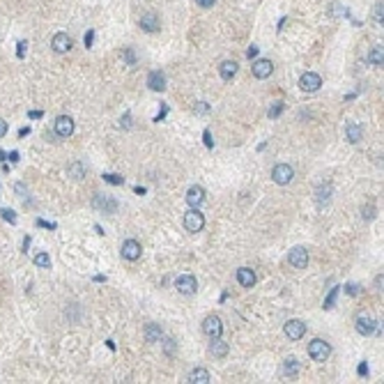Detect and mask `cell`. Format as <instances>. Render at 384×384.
I'll return each mask as SVG.
<instances>
[{
	"label": "cell",
	"instance_id": "cell-1",
	"mask_svg": "<svg viewBox=\"0 0 384 384\" xmlns=\"http://www.w3.org/2000/svg\"><path fill=\"white\" fill-rule=\"evenodd\" d=\"M184 228H187L189 233H200L205 228V216L198 212V207H191L184 214Z\"/></svg>",
	"mask_w": 384,
	"mask_h": 384
},
{
	"label": "cell",
	"instance_id": "cell-2",
	"mask_svg": "<svg viewBox=\"0 0 384 384\" xmlns=\"http://www.w3.org/2000/svg\"><path fill=\"white\" fill-rule=\"evenodd\" d=\"M309 354L313 361H324L332 354V347H329V343H324L322 338H315L309 343Z\"/></svg>",
	"mask_w": 384,
	"mask_h": 384
},
{
	"label": "cell",
	"instance_id": "cell-3",
	"mask_svg": "<svg viewBox=\"0 0 384 384\" xmlns=\"http://www.w3.org/2000/svg\"><path fill=\"white\" fill-rule=\"evenodd\" d=\"M292 177H294V170H292V166H288V164H279V166L271 170V180L276 182V184H281V187L290 184Z\"/></svg>",
	"mask_w": 384,
	"mask_h": 384
},
{
	"label": "cell",
	"instance_id": "cell-4",
	"mask_svg": "<svg viewBox=\"0 0 384 384\" xmlns=\"http://www.w3.org/2000/svg\"><path fill=\"white\" fill-rule=\"evenodd\" d=\"M288 264L294 267V269H306V264H309V253H306V249L297 246V249L290 251V256H288Z\"/></svg>",
	"mask_w": 384,
	"mask_h": 384
},
{
	"label": "cell",
	"instance_id": "cell-5",
	"mask_svg": "<svg viewBox=\"0 0 384 384\" xmlns=\"http://www.w3.org/2000/svg\"><path fill=\"white\" fill-rule=\"evenodd\" d=\"M175 288H177V292H182V294H193L198 290L196 276L182 274V276H177V281H175Z\"/></svg>",
	"mask_w": 384,
	"mask_h": 384
},
{
	"label": "cell",
	"instance_id": "cell-6",
	"mask_svg": "<svg viewBox=\"0 0 384 384\" xmlns=\"http://www.w3.org/2000/svg\"><path fill=\"white\" fill-rule=\"evenodd\" d=\"M203 332L210 336V338H218L221 332H223V324H221V317L218 315H207L203 322Z\"/></svg>",
	"mask_w": 384,
	"mask_h": 384
},
{
	"label": "cell",
	"instance_id": "cell-7",
	"mask_svg": "<svg viewBox=\"0 0 384 384\" xmlns=\"http://www.w3.org/2000/svg\"><path fill=\"white\" fill-rule=\"evenodd\" d=\"M320 85H322V78L317 74H313V72H306L299 78V88L304 92H315V90H320Z\"/></svg>",
	"mask_w": 384,
	"mask_h": 384
},
{
	"label": "cell",
	"instance_id": "cell-8",
	"mask_svg": "<svg viewBox=\"0 0 384 384\" xmlns=\"http://www.w3.org/2000/svg\"><path fill=\"white\" fill-rule=\"evenodd\" d=\"M304 334H306V324L301 322V320H288L286 324V336L290 340H299L304 338Z\"/></svg>",
	"mask_w": 384,
	"mask_h": 384
},
{
	"label": "cell",
	"instance_id": "cell-9",
	"mask_svg": "<svg viewBox=\"0 0 384 384\" xmlns=\"http://www.w3.org/2000/svg\"><path fill=\"white\" fill-rule=\"evenodd\" d=\"M51 46H53V51L55 53H67V51H72L74 42H72V37H69L67 32H58V35L53 37Z\"/></svg>",
	"mask_w": 384,
	"mask_h": 384
},
{
	"label": "cell",
	"instance_id": "cell-10",
	"mask_svg": "<svg viewBox=\"0 0 384 384\" xmlns=\"http://www.w3.org/2000/svg\"><path fill=\"white\" fill-rule=\"evenodd\" d=\"M55 134L62 136V138L72 136L74 134V120H72L69 115H60V118L55 120Z\"/></svg>",
	"mask_w": 384,
	"mask_h": 384
},
{
	"label": "cell",
	"instance_id": "cell-11",
	"mask_svg": "<svg viewBox=\"0 0 384 384\" xmlns=\"http://www.w3.org/2000/svg\"><path fill=\"white\" fill-rule=\"evenodd\" d=\"M147 85H150V90H154V92L166 90V74L159 72V69L150 72V76H147Z\"/></svg>",
	"mask_w": 384,
	"mask_h": 384
},
{
	"label": "cell",
	"instance_id": "cell-12",
	"mask_svg": "<svg viewBox=\"0 0 384 384\" xmlns=\"http://www.w3.org/2000/svg\"><path fill=\"white\" fill-rule=\"evenodd\" d=\"M251 69H253L256 78H269L271 72H274V65H271V60H256Z\"/></svg>",
	"mask_w": 384,
	"mask_h": 384
},
{
	"label": "cell",
	"instance_id": "cell-13",
	"mask_svg": "<svg viewBox=\"0 0 384 384\" xmlns=\"http://www.w3.org/2000/svg\"><path fill=\"white\" fill-rule=\"evenodd\" d=\"M122 258H127V260H138V258H141V244L136 240H127L122 244Z\"/></svg>",
	"mask_w": 384,
	"mask_h": 384
},
{
	"label": "cell",
	"instance_id": "cell-14",
	"mask_svg": "<svg viewBox=\"0 0 384 384\" xmlns=\"http://www.w3.org/2000/svg\"><path fill=\"white\" fill-rule=\"evenodd\" d=\"M375 329H377V322L373 320V317H368V315L357 317V332L361 334V336H370Z\"/></svg>",
	"mask_w": 384,
	"mask_h": 384
},
{
	"label": "cell",
	"instance_id": "cell-15",
	"mask_svg": "<svg viewBox=\"0 0 384 384\" xmlns=\"http://www.w3.org/2000/svg\"><path fill=\"white\" fill-rule=\"evenodd\" d=\"M187 203L191 207H200L205 203V189L203 187H191L187 191Z\"/></svg>",
	"mask_w": 384,
	"mask_h": 384
},
{
	"label": "cell",
	"instance_id": "cell-16",
	"mask_svg": "<svg viewBox=\"0 0 384 384\" xmlns=\"http://www.w3.org/2000/svg\"><path fill=\"white\" fill-rule=\"evenodd\" d=\"M141 28H143L145 32H157L159 30V16L154 14V12H145V14L141 16Z\"/></svg>",
	"mask_w": 384,
	"mask_h": 384
},
{
	"label": "cell",
	"instance_id": "cell-17",
	"mask_svg": "<svg viewBox=\"0 0 384 384\" xmlns=\"http://www.w3.org/2000/svg\"><path fill=\"white\" fill-rule=\"evenodd\" d=\"M237 281H240L241 288H253L256 286V274H253V269H249V267H240V269H237Z\"/></svg>",
	"mask_w": 384,
	"mask_h": 384
},
{
	"label": "cell",
	"instance_id": "cell-18",
	"mask_svg": "<svg viewBox=\"0 0 384 384\" xmlns=\"http://www.w3.org/2000/svg\"><path fill=\"white\" fill-rule=\"evenodd\" d=\"M95 207H97V210H104L106 214H115V212H118V203H115L113 198H106V196L95 198Z\"/></svg>",
	"mask_w": 384,
	"mask_h": 384
},
{
	"label": "cell",
	"instance_id": "cell-19",
	"mask_svg": "<svg viewBox=\"0 0 384 384\" xmlns=\"http://www.w3.org/2000/svg\"><path fill=\"white\" fill-rule=\"evenodd\" d=\"M210 354L214 357V359H223L228 354V343H223L221 338H212L210 343Z\"/></svg>",
	"mask_w": 384,
	"mask_h": 384
},
{
	"label": "cell",
	"instance_id": "cell-20",
	"mask_svg": "<svg viewBox=\"0 0 384 384\" xmlns=\"http://www.w3.org/2000/svg\"><path fill=\"white\" fill-rule=\"evenodd\" d=\"M345 136L350 143H359L361 141V127L357 124V122H347L345 124Z\"/></svg>",
	"mask_w": 384,
	"mask_h": 384
},
{
	"label": "cell",
	"instance_id": "cell-21",
	"mask_svg": "<svg viewBox=\"0 0 384 384\" xmlns=\"http://www.w3.org/2000/svg\"><path fill=\"white\" fill-rule=\"evenodd\" d=\"M218 72H221V78L230 81V78L237 74V62H235V60H223V62H221V67H218Z\"/></svg>",
	"mask_w": 384,
	"mask_h": 384
},
{
	"label": "cell",
	"instance_id": "cell-22",
	"mask_svg": "<svg viewBox=\"0 0 384 384\" xmlns=\"http://www.w3.org/2000/svg\"><path fill=\"white\" fill-rule=\"evenodd\" d=\"M187 382H193V384H207L210 382V373L205 368H196V370H191L189 373V380Z\"/></svg>",
	"mask_w": 384,
	"mask_h": 384
},
{
	"label": "cell",
	"instance_id": "cell-23",
	"mask_svg": "<svg viewBox=\"0 0 384 384\" xmlns=\"http://www.w3.org/2000/svg\"><path fill=\"white\" fill-rule=\"evenodd\" d=\"M145 338L147 343H157L161 338V329H159V324H147V329H145Z\"/></svg>",
	"mask_w": 384,
	"mask_h": 384
},
{
	"label": "cell",
	"instance_id": "cell-24",
	"mask_svg": "<svg viewBox=\"0 0 384 384\" xmlns=\"http://www.w3.org/2000/svg\"><path fill=\"white\" fill-rule=\"evenodd\" d=\"M370 62H373L375 67H382V62H384L382 46H373V48H370Z\"/></svg>",
	"mask_w": 384,
	"mask_h": 384
},
{
	"label": "cell",
	"instance_id": "cell-25",
	"mask_svg": "<svg viewBox=\"0 0 384 384\" xmlns=\"http://www.w3.org/2000/svg\"><path fill=\"white\" fill-rule=\"evenodd\" d=\"M69 175H72L74 180H81V177H85V168L81 166L78 161H76V164H72V166H69Z\"/></svg>",
	"mask_w": 384,
	"mask_h": 384
},
{
	"label": "cell",
	"instance_id": "cell-26",
	"mask_svg": "<svg viewBox=\"0 0 384 384\" xmlns=\"http://www.w3.org/2000/svg\"><path fill=\"white\" fill-rule=\"evenodd\" d=\"M35 264H37L39 269H48L51 267V258L46 256V253H37L35 256Z\"/></svg>",
	"mask_w": 384,
	"mask_h": 384
},
{
	"label": "cell",
	"instance_id": "cell-27",
	"mask_svg": "<svg viewBox=\"0 0 384 384\" xmlns=\"http://www.w3.org/2000/svg\"><path fill=\"white\" fill-rule=\"evenodd\" d=\"M297 373H299V363H297V359H288L286 361V375L294 377Z\"/></svg>",
	"mask_w": 384,
	"mask_h": 384
},
{
	"label": "cell",
	"instance_id": "cell-28",
	"mask_svg": "<svg viewBox=\"0 0 384 384\" xmlns=\"http://www.w3.org/2000/svg\"><path fill=\"white\" fill-rule=\"evenodd\" d=\"M329 196H332V187L327 184V187H320L317 189V203H327L329 200Z\"/></svg>",
	"mask_w": 384,
	"mask_h": 384
},
{
	"label": "cell",
	"instance_id": "cell-29",
	"mask_svg": "<svg viewBox=\"0 0 384 384\" xmlns=\"http://www.w3.org/2000/svg\"><path fill=\"white\" fill-rule=\"evenodd\" d=\"M336 294H338V288H334L332 294L324 299V309H334V301H336Z\"/></svg>",
	"mask_w": 384,
	"mask_h": 384
},
{
	"label": "cell",
	"instance_id": "cell-30",
	"mask_svg": "<svg viewBox=\"0 0 384 384\" xmlns=\"http://www.w3.org/2000/svg\"><path fill=\"white\" fill-rule=\"evenodd\" d=\"M382 9H384V5H382V0H380L375 7H373V19H375V21H380V23H382Z\"/></svg>",
	"mask_w": 384,
	"mask_h": 384
},
{
	"label": "cell",
	"instance_id": "cell-31",
	"mask_svg": "<svg viewBox=\"0 0 384 384\" xmlns=\"http://www.w3.org/2000/svg\"><path fill=\"white\" fill-rule=\"evenodd\" d=\"M104 180L108 182V184H122V182H124V177H120V175H113V173H108V175H104Z\"/></svg>",
	"mask_w": 384,
	"mask_h": 384
},
{
	"label": "cell",
	"instance_id": "cell-32",
	"mask_svg": "<svg viewBox=\"0 0 384 384\" xmlns=\"http://www.w3.org/2000/svg\"><path fill=\"white\" fill-rule=\"evenodd\" d=\"M281 111H283V104H281V101H276V104L269 108V118H279Z\"/></svg>",
	"mask_w": 384,
	"mask_h": 384
},
{
	"label": "cell",
	"instance_id": "cell-33",
	"mask_svg": "<svg viewBox=\"0 0 384 384\" xmlns=\"http://www.w3.org/2000/svg\"><path fill=\"white\" fill-rule=\"evenodd\" d=\"M0 214H2V218H5V221H12V223L16 221V216H14V212H12V210H2Z\"/></svg>",
	"mask_w": 384,
	"mask_h": 384
},
{
	"label": "cell",
	"instance_id": "cell-34",
	"mask_svg": "<svg viewBox=\"0 0 384 384\" xmlns=\"http://www.w3.org/2000/svg\"><path fill=\"white\" fill-rule=\"evenodd\" d=\"M164 347H166V352H168V354H173V352H175V340L168 338V340H166V345H164Z\"/></svg>",
	"mask_w": 384,
	"mask_h": 384
},
{
	"label": "cell",
	"instance_id": "cell-35",
	"mask_svg": "<svg viewBox=\"0 0 384 384\" xmlns=\"http://www.w3.org/2000/svg\"><path fill=\"white\" fill-rule=\"evenodd\" d=\"M5 134H7V122H5L2 118H0V138H2Z\"/></svg>",
	"mask_w": 384,
	"mask_h": 384
},
{
	"label": "cell",
	"instance_id": "cell-36",
	"mask_svg": "<svg viewBox=\"0 0 384 384\" xmlns=\"http://www.w3.org/2000/svg\"><path fill=\"white\" fill-rule=\"evenodd\" d=\"M196 2L200 5V7H212V5H214L216 0H196Z\"/></svg>",
	"mask_w": 384,
	"mask_h": 384
},
{
	"label": "cell",
	"instance_id": "cell-37",
	"mask_svg": "<svg viewBox=\"0 0 384 384\" xmlns=\"http://www.w3.org/2000/svg\"><path fill=\"white\" fill-rule=\"evenodd\" d=\"M256 55H258V46H251L249 51H246V58L251 60V58H256Z\"/></svg>",
	"mask_w": 384,
	"mask_h": 384
},
{
	"label": "cell",
	"instance_id": "cell-38",
	"mask_svg": "<svg viewBox=\"0 0 384 384\" xmlns=\"http://www.w3.org/2000/svg\"><path fill=\"white\" fill-rule=\"evenodd\" d=\"M92 39H95V32H88V35H85V46H88V48H90V46H92Z\"/></svg>",
	"mask_w": 384,
	"mask_h": 384
},
{
	"label": "cell",
	"instance_id": "cell-39",
	"mask_svg": "<svg viewBox=\"0 0 384 384\" xmlns=\"http://www.w3.org/2000/svg\"><path fill=\"white\" fill-rule=\"evenodd\" d=\"M127 62H129V65H134V62H136L134 51H131V48H127Z\"/></svg>",
	"mask_w": 384,
	"mask_h": 384
},
{
	"label": "cell",
	"instance_id": "cell-40",
	"mask_svg": "<svg viewBox=\"0 0 384 384\" xmlns=\"http://www.w3.org/2000/svg\"><path fill=\"white\" fill-rule=\"evenodd\" d=\"M23 55H25V42L19 44V58H23Z\"/></svg>",
	"mask_w": 384,
	"mask_h": 384
},
{
	"label": "cell",
	"instance_id": "cell-41",
	"mask_svg": "<svg viewBox=\"0 0 384 384\" xmlns=\"http://www.w3.org/2000/svg\"><path fill=\"white\" fill-rule=\"evenodd\" d=\"M9 161L16 164V161H19V152H9Z\"/></svg>",
	"mask_w": 384,
	"mask_h": 384
},
{
	"label": "cell",
	"instance_id": "cell-42",
	"mask_svg": "<svg viewBox=\"0 0 384 384\" xmlns=\"http://www.w3.org/2000/svg\"><path fill=\"white\" fill-rule=\"evenodd\" d=\"M359 375H368V366H366V363L359 366Z\"/></svg>",
	"mask_w": 384,
	"mask_h": 384
},
{
	"label": "cell",
	"instance_id": "cell-43",
	"mask_svg": "<svg viewBox=\"0 0 384 384\" xmlns=\"http://www.w3.org/2000/svg\"><path fill=\"white\" fill-rule=\"evenodd\" d=\"M28 118H32V120H37V118H42V111H32V113H28Z\"/></svg>",
	"mask_w": 384,
	"mask_h": 384
},
{
	"label": "cell",
	"instance_id": "cell-44",
	"mask_svg": "<svg viewBox=\"0 0 384 384\" xmlns=\"http://www.w3.org/2000/svg\"><path fill=\"white\" fill-rule=\"evenodd\" d=\"M205 143H207V147H212V136H210V131H205Z\"/></svg>",
	"mask_w": 384,
	"mask_h": 384
},
{
	"label": "cell",
	"instance_id": "cell-45",
	"mask_svg": "<svg viewBox=\"0 0 384 384\" xmlns=\"http://www.w3.org/2000/svg\"><path fill=\"white\" fill-rule=\"evenodd\" d=\"M345 290H347V292H350V294H357V286H347Z\"/></svg>",
	"mask_w": 384,
	"mask_h": 384
}]
</instances>
